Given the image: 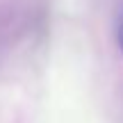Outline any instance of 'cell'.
Returning <instances> with one entry per match:
<instances>
[{
	"label": "cell",
	"mask_w": 123,
	"mask_h": 123,
	"mask_svg": "<svg viewBox=\"0 0 123 123\" xmlns=\"http://www.w3.org/2000/svg\"><path fill=\"white\" fill-rule=\"evenodd\" d=\"M119 46H121V53H123V18L119 23Z\"/></svg>",
	"instance_id": "6da1fadb"
}]
</instances>
